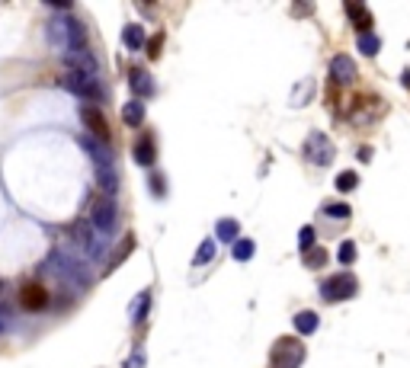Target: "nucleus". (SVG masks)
Here are the masks:
<instances>
[{"label":"nucleus","mask_w":410,"mask_h":368,"mask_svg":"<svg viewBox=\"0 0 410 368\" xmlns=\"http://www.w3.org/2000/svg\"><path fill=\"white\" fill-rule=\"evenodd\" d=\"M80 122L87 125V132H90V138L93 141H99V144H109V122H106V115L99 113V106H90V103H84L80 106Z\"/></svg>","instance_id":"nucleus-10"},{"label":"nucleus","mask_w":410,"mask_h":368,"mask_svg":"<svg viewBox=\"0 0 410 368\" xmlns=\"http://www.w3.org/2000/svg\"><path fill=\"white\" fill-rule=\"evenodd\" d=\"M148 186H151V192H154V196H164V192H167V186H164V176H160V173H154V176H151V183H148Z\"/></svg>","instance_id":"nucleus-32"},{"label":"nucleus","mask_w":410,"mask_h":368,"mask_svg":"<svg viewBox=\"0 0 410 368\" xmlns=\"http://www.w3.org/2000/svg\"><path fill=\"white\" fill-rule=\"evenodd\" d=\"M45 269H52L55 276H61L64 282H74L77 288H87V285L93 282V278H90V272H87V266L80 263L77 256L61 253V250H55V253L45 260Z\"/></svg>","instance_id":"nucleus-2"},{"label":"nucleus","mask_w":410,"mask_h":368,"mask_svg":"<svg viewBox=\"0 0 410 368\" xmlns=\"http://www.w3.org/2000/svg\"><path fill=\"white\" fill-rule=\"evenodd\" d=\"M125 368H145V353H141V349H135V353L125 359Z\"/></svg>","instance_id":"nucleus-33"},{"label":"nucleus","mask_w":410,"mask_h":368,"mask_svg":"<svg viewBox=\"0 0 410 368\" xmlns=\"http://www.w3.org/2000/svg\"><path fill=\"white\" fill-rule=\"evenodd\" d=\"M269 359H273L276 368H302V362L308 359V353H304V346L298 343L295 337H282L273 343Z\"/></svg>","instance_id":"nucleus-6"},{"label":"nucleus","mask_w":410,"mask_h":368,"mask_svg":"<svg viewBox=\"0 0 410 368\" xmlns=\"http://www.w3.org/2000/svg\"><path fill=\"white\" fill-rule=\"evenodd\" d=\"M132 157H135L138 167H154V160H157V144H154L151 132H145V135L132 144Z\"/></svg>","instance_id":"nucleus-12"},{"label":"nucleus","mask_w":410,"mask_h":368,"mask_svg":"<svg viewBox=\"0 0 410 368\" xmlns=\"http://www.w3.org/2000/svg\"><path fill=\"white\" fill-rule=\"evenodd\" d=\"M145 48H148V58H160V48H164V32H157L154 38H148Z\"/></svg>","instance_id":"nucleus-31"},{"label":"nucleus","mask_w":410,"mask_h":368,"mask_svg":"<svg viewBox=\"0 0 410 368\" xmlns=\"http://www.w3.org/2000/svg\"><path fill=\"white\" fill-rule=\"evenodd\" d=\"M48 42H52L61 55L90 48V45H87V26L80 23L77 16H68V13L55 16L52 23H48Z\"/></svg>","instance_id":"nucleus-1"},{"label":"nucleus","mask_w":410,"mask_h":368,"mask_svg":"<svg viewBox=\"0 0 410 368\" xmlns=\"http://www.w3.org/2000/svg\"><path fill=\"white\" fill-rule=\"evenodd\" d=\"M215 260V241H202L196 250V256H192V266H205Z\"/></svg>","instance_id":"nucleus-23"},{"label":"nucleus","mask_w":410,"mask_h":368,"mask_svg":"<svg viewBox=\"0 0 410 368\" xmlns=\"http://www.w3.org/2000/svg\"><path fill=\"white\" fill-rule=\"evenodd\" d=\"M337 260H340L343 266L356 263V243H353V241H343V243H340V250H337Z\"/></svg>","instance_id":"nucleus-28"},{"label":"nucleus","mask_w":410,"mask_h":368,"mask_svg":"<svg viewBox=\"0 0 410 368\" xmlns=\"http://www.w3.org/2000/svg\"><path fill=\"white\" fill-rule=\"evenodd\" d=\"M401 83H404V87H407V90H410V71H404V77H401Z\"/></svg>","instance_id":"nucleus-34"},{"label":"nucleus","mask_w":410,"mask_h":368,"mask_svg":"<svg viewBox=\"0 0 410 368\" xmlns=\"http://www.w3.org/2000/svg\"><path fill=\"white\" fill-rule=\"evenodd\" d=\"M253 250H257V243L247 241V237H241V241H234V260L237 263H247L253 256Z\"/></svg>","instance_id":"nucleus-26"},{"label":"nucleus","mask_w":410,"mask_h":368,"mask_svg":"<svg viewBox=\"0 0 410 368\" xmlns=\"http://www.w3.org/2000/svg\"><path fill=\"white\" fill-rule=\"evenodd\" d=\"M16 301H20V308H23L26 314H38V311L48 308V288L42 285V282H36V278H29V282L20 285Z\"/></svg>","instance_id":"nucleus-9"},{"label":"nucleus","mask_w":410,"mask_h":368,"mask_svg":"<svg viewBox=\"0 0 410 368\" xmlns=\"http://www.w3.org/2000/svg\"><path fill=\"white\" fill-rule=\"evenodd\" d=\"M58 83H61V87H64L68 93H74V97L87 99L90 106L103 99V87H99V77H93V74H80V71H64Z\"/></svg>","instance_id":"nucleus-4"},{"label":"nucleus","mask_w":410,"mask_h":368,"mask_svg":"<svg viewBox=\"0 0 410 368\" xmlns=\"http://www.w3.org/2000/svg\"><path fill=\"white\" fill-rule=\"evenodd\" d=\"M145 103H141V99H129V103L122 106V122H125V125L129 128H141L145 125Z\"/></svg>","instance_id":"nucleus-16"},{"label":"nucleus","mask_w":410,"mask_h":368,"mask_svg":"<svg viewBox=\"0 0 410 368\" xmlns=\"http://www.w3.org/2000/svg\"><path fill=\"white\" fill-rule=\"evenodd\" d=\"M314 93V83L311 80H302L295 87V93H292V106H304V97H311Z\"/></svg>","instance_id":"nucleus-29"},{"label":"nucleus","mask_w":410,"mask_h":368,"mask_svg":"<svg viewBox=\"0 0 410 368\" xmlns=\"http://www.w3.org/2000/svg\"><path fill=\"white\" fill-rule=\"evenodd\" d=\"M132 250H135V237H132V234H125V237L119 241V247H115L113 253H109V263H106V269H103V276H113V272L119 269V266L125 263V260H129Z\"/></svg>","instance_id":"nucleus-15"},{"label":"nucleus","mask_w":410,"mask_h":368,"mask_svg":"<svg viewBox=\"0 0 410 368\" xmlns=\"http://www.w3.org/2000/svg\"><path fill=\"white\" fill-rule=\"evenodd\" d=\"M379 36H375V32H359V52L362 55H369V58H372V55H379Z\"/></svg>","instance_id":"nucleus-22"},{"label":"nucleus","mask_w":410,"mask_h":368,"mask_svg":"<svg viewBox=\"0 0 410 368\" xmlns=\"http://www.w3.org/2000/svg\"><path fill=\"white\" fill-rule=\"evenodd\" d=\"M356 80V64H353L350 55H337L330 61V87H346V83Z\"/></svg>","instance_id":"nucleus-11"},{"label":"nucleus","mask_w":410,"mask_h":368,"mask_svg":"<svg viewBox=\"0 0 410 368\" xmlns=\"http://www.w3.org/2000/svg\"><path fill=\"white\" fill-rule=\"evenodd\" d=\"M129 87H132V93H135V99L154 97V77L148 74L145 68H132L129 71Z\"/></svg>","instance_id":"nucleus-14"},{"label":"nucleus","mask_w":410,"mask_h":368,"mask_svg":"<svg viewBox=\"0 0 410 368\" xmlns=\"http://www.w3.org/2000/svg\"><path fill=\"white\" fill-rule=\"evenodd\" d=\"M148 311H151V292H138L135 295V301H132V311H129V317H132V323H141L148 317Z\"/></svg>","instance_id":"nucleus-19"},{"label":"nucleus","mask_w":410,"mask_h":368,"mask_svg":"<svg viewBox=\"0 0 410 368\" xmlns=\"http://www.w3.org/2000/svg\"><path fill=\"white\" fill-rule=\"evenodd\" d=\"M3 295H7V285H3V282H0V304H3Z\"/></svg>","instance_id":"nucleus-35"},{"label":"nucleus","mask_w":410,"mask_h":368,"mask_svg":"<svg viewBox=\"0 0 410 368\" xmlns=\"http://www.w3.org/2000/svg\"><path fill=\"white\" fill-rule=\"evenodd\" d=\"M71 237H74V243L87 253V260H90V263H97V260H103V256H106L103 237L93 231V225L87 218H80V221H74V225H71Z\"/></svg>","instance_id":"nucleus-5"},{"label":"nucleus","mask_w":410,"mask_h":368,"mask_svg":"<svg viewBox=\"0 0 410 368\" xmlns=\"http://www.w3.org/2000/svg\"><path fill=\"white\" fill-rule=\"evenodd\" d=\"M320 211H324L327 218H350L353 215V208L346 202H324L320 205Z\"/></svg>","instance_id":"nucleus-24"},{"label":"nucleus","mask_w":410,"mask_h":368,"mask_svg":"<svg viewBox=\"0 0 410 368\" xmlns=\"http://www.w3.org/2000/svg\"><path fill=\"white\" fill-rule=\"evenodd\" d=\"M314 237H318V234H314V227H311V225H304L302 231H298V247H302V253H304V250H311V247H314Z\"/></svg>","instance_id":"nucleus-30"},{"label":"nucleus","mask_w":410,"mask_h":368,"mask_svg":"<svg viewBox=\"0 0 410 368\" xmlns=\"http://www.w3.org/2000/svg\"><path fill=\"white\" fill-rule=\"evenodd\" d=\"M304 266H308V269H320V266H327V250H320V247L304 250Z\"/></svg>","instance_id":"nucleus-25"},{"label":"nucleus","mask_w":410,"mask_h":368,"mask_svg":"<svg viewBox=\"0 0 410 368\" xmlns=\"http://www.w3.org/2000/svg\"><path fill=\"white\" fill-rule=\"evenodd\" d=\"M80 148L90 154L93 167H115V157H113V150H109V144H99V141H93L90 135H80Z\"/></svg>","instance_id":"nucleus-13"},{"label":"nucleus","mask_w":410,"mask_h":368,"mask_svg":"<svg viewBox=\"0 0 410 368\" xmlns=\"http://www.w3.org/2000/svg\"><path fill=\"white\" fill-rule=\"evenodd\" d=\"M122 42H125V48H129V52H141V48H145V42H148L145 26L129 23L125 29H122Z\"/></svg>","instance_id":"nucleus-17"},{"label":"nucleus","mask_w":410,"mask_h":368,"mask_svg":"<svg viewBox=\"0 0 410 368\" xmlns=\"http://www.w3.org/2000/svg\"><path fill=\"white\" fill-rule=\"evenodd\" d=\"M3 330H7V327H3V323H0V333H3Z\"/></svg>","instance_id":"nucleus-36"},{"label":"nucleus","mask_w":410,"mask_h":368,"mask_svg":"<svg viewBox=\"0 0 410 368\" xmlns=\"http://www.w3.org/2000/svg\"><path fill=\"white\" fill-rule=\"evenodd\" d=\"M292 323H295V330L302 333V337H308V333H314L318 330V314H314V311H298L295 317H292Z\"/></svg>","instance_id":"nucleus-20"},{"label":"nucleus","mask_w":410,"mask_h":368,"mask_svg":"<svg viewBox=\"0 0 410 368\" xmlns=\"http://www.w3.org/2000/svg\"><path fill=\"white\" fill-rule=\"evenodd\" d=\"M90 225L99 237H113L115 227H119V208H115V199L109 196H93L90 199Z\"/></svg>","instance_id":"nucleus-3"},{"label":"nucleus","mask_w":410,"mask_h":368,"mask_svg":"<svg viewBox=\"0 0 410 368\" xmlns=\"http://www.w3.org/2000/svg\"><path fill=\"white\" fill-rule=\"evenodd\" d=\"M334 154H337V148L324 132H311V135L304 138V160H308V164L327 167L330 160H334Z\"/></svg>","instance_id":"nucleus-7"},{"label":"nucleus","mask_w":410,"mask_h":368,"mask_svg":"<svg viewBox=\"0 0 410 368\" xmlns=\"http://www.w3.org/2000/svg\"><path fill=\"white\" fill-rule=\"evenodd\" d=\"M346 16L353 20V26H356L359 32H372V13H369V7H362V3H346Z\"/></svg>","instance_id":"nucleus-18"},{"label":"nucleus","mask_w":410,"mask_h":368,"mask_svg":"<svg viewBox=\"0 0 410 368\" xmlns=\"http://www.w3.org/2000/svg\"><path fill=\"white\" fill-rule=\"evenodd\" d=\"M356 186H359V176L353 170H343L340 176H337V189H340V192H353Z\"/></svg>","instance_id":"nucleus-27"},{"label":"nucleus","mask_w":410,"mask_h":368,"mask_svg":"<svg viewBox=\"0 0 410 368\" xmlns=\"http://www.w3.org/2000/svg\"><path fill=\"white\" fill-rule=\"evenodd\" d=\"M356 292H359V282L350 272H340V276L320 282V298L324 301H350Z\"/></svg>","instance_id":"nucleus-8"},{"label":"nucleus","mask_w":410,"mask_h":368,"mask_svg":"<svg viewBox=\"0 0 410 368\" xmlns=\"http://www.w3.org/2000/svg\"><path fill=\"white\" fill-rule=\"evenodd\" d=\"M215 231H218V241L231 243V241H237V231H241V225H237L234 218H221L218 225H215Z\"/></svg>","instance_id":"nucleus-21"}]
</instances>
